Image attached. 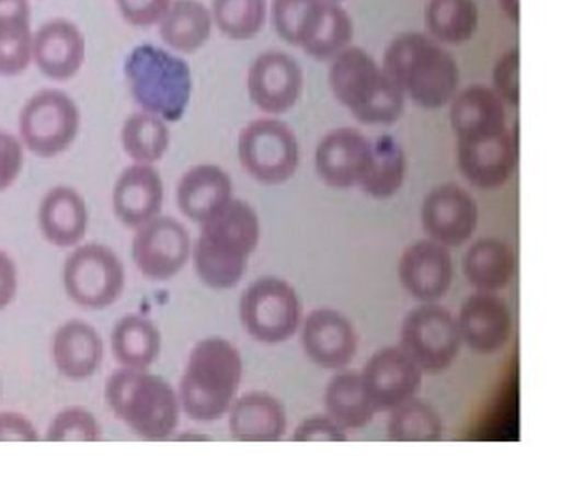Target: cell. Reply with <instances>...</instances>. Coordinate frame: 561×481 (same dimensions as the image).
Wrapping results in <instances>:
<instances>
[{"label": "cell", "instance_id": "obj_1", "mask_svg": "<svg viewBox=\"0 0 561 481\" xmlns=\"http://www.w3.org/2000/svg\"><path fill=\"white\" fill-rule=\"evenodd\" d=\"M261 221L245 201H230L221 213L201 225L193 261L198 279L210 289H234L259 245Z\"/></svg>", "mask_w": 561, "mask_h": 481}, {"label": "cell", "instance_id": "obj_2", "mask_svg": "<svg viewBox=\"0 0 561 481\" xmlns=\"http://www.w3.org/2000/svg\"><path fill=\"white\" fill-rule=\"evenodd\" d=\"M243 362L224 337H206L192 348L180 380V409L198 424H211L229 412L242 385Z\"/></svg>", "mask_w": 561, "mask_h": 481}, {"label": "cell", "instance_id": "obj_3", "mask_svg": "<svg viewBox=\"0 0 561 481\" xmlns=\"http://www.w3.org/2000/svg\"><path fill=\"white\" fill-rule=\"evenodd\" d=\"M382 70L421 110H442L459 89L455 58L425 34L393 39L383 53Z\"/></svg>", "mask_w": 561, "mask_h": 481}, {"label": "cell", "instance_id": "obj_4", "mask_svg": "<svg viewBox=\"0 0 561 481\" xmlns=\"http://www.w3.org/2000/svg\"><path fill=\"white\" fill-rule=\"evenodd\" d=\"M103 396L116 420L145 440H167L179 427V393L148 369H116L108 375Z\"/></svg>", "mask_w": 561, "mask_h": 481}, {"label": "cell", "instance_id": "obj_5", "mask_svg": "<svg viewBox=\"0 0 561 481\" xmlns=\"http://www.w3.org/2000/svg\"><path fill=\"white\" fill-rule=\"evenodd\" d=\"M330 87L352 116L367 126L396 124L404 113V94L359 47H346L332 60Z\"/></svg>", "mask_w": 561, "mask_h": 481}, {"label": "cell", "instance_id": "obj_6", "mask_svg": "<svg viewBox=\"0 0 561 481\" xmlns=\"http://www.w3.org/2000/svg\"><path fill=\"white\" fill-rule=\"evenodd\" d=\"M129 92L140 110L179 123L192 102L193 79L190 66L158 45L140 44L124 62Z\"/></svg>", "mask_w": 561, "mask_h": 481}, {"label": "cell", "instance_id": "obj_7", "mask_svg": "<svg viewBox=\"0 0 561 481\" xmlns=\"http://www.w3.org/2000/svg\"><path fill=\"white\" fill-rule=\"evenodd\" d=\"M81 128L76 100L57 89L38 90L20 113V139L31 154L51 160L65 154Z\"/></svg>", "mask_w": 561, "mask_h": 481}, {"label": "cell", "instance_id": "obj_8", "mask_svg": "<svg viewBox=\"0 0 561 481\" xmlns=\"http://www.w3.org/2000/svg\"><path fill=\"white\" fill-rule=\"evenodd\" d=\"M66 296L84 309H105L121 298L126 270L115 251L103 244L76 245L62 268Z\"/></svg>", "mask_w": 561, "mask_h": 481}, {"label": "cell", "instance_id": "obj_9", "mask_svg": "<svg viewBox=\"0 0 561 481\" xmlns=\"http://www.w3.org/2000/svg\"><path fill=\"white\" fill-rule=\"evenodd\" d=\"M240 321L245 332L259 343H285L300 328V298L287 282L277 277H261L243 290Z\"/></svg>", "mask_w": 561, "mask_h": 481}, {"label": "cell", "instance_id": "obj_10", "mask_svg": "<svg viewBox=\"0 0 561 481\" xmlns=\"http://www.w3.org/2000/svg\"><path fill=\"white\" fill-rule=\"evenodd\" d=\"M238 158L256 182L277 186L293 179L300 165V145L287 124L259 118L238 137Z\"/></svg>", "mask_w": 561, "mask_h": 481}, {"label": "cell", "instance_id": "obj_11", "mask_svg": "<svg viewBox=\"0 0 561 481\" xmlns=\"http://www.w3.org/2000/svg\"><path fill=\"white\" fill-rule=\"evenodd\" d=\"M460 343L457 319L434 302L412 309L402 321L401 348L421 371H446L457 358Z\"/></svg>", "mask_w": 561, "mask_h": 481}, {"label": "cell", "instance_id": "obj_12", "mask_svg": "<svg viewBox=\"0 0 561 481\" xmlns=\"http://www.w3.org/2000/svg\"><path fill=\"white\" fill-rule=\"evenodd\" d=\"M192 255V237L179 219L158 216L137 227L131 240V259L150 282L176 276Z\"/></svg>", "mask_w": 561, "mask_h": 481}, {"label": "cell", "instance_id": "obj_13", "mask_svg": "<svg viewBox=\"0 0 561 481\" xmlns=\"http://www.w3.org/2000/svg\"><path fill=\"white\" fill-rule=\"evenodd\" d=\"M365 396L373 411L389 412L414 398L423 382L420 367L401 347L378 351L362 373Z\"/></svg>", "mask_w": 561, "mask_h": 481}, {"label": "cell", "instance_id": "obj_14", "mask_svg": "<svg viewBox=\"0 0 561 481\" xmlns=\"http://www.w3.org/2000/svg\"><path fill=\"white\" fill-rule=\"evenodd\" d=\"M251 102L270 115H283L298 103L304 90V71L287 53H264L249 68Z\"/></svg>", "mask_w": 561, "mask_h": 481}, {"label": "cell", "instance_id": "obj_15", "mask_svg": "<svg viewBox=\"0 0 561 481\" xmlns=\"http://www.w3.org/2000/svg\"><path fill=\"white\" fill-rule=\"evenodd\" d=\"M479 208L470 193L455 184L434 187L421 206V224L434 242L457 248L472 237Z\"/></svg>", "mask_w": 561, "mask_h": 481}, {"label": "cell", "instance_id": "obj_16", "mask_svg": "<svg viewBox=\"0 0 561 481\" xmlns=\"http://www.w3.org/2000/svg\"><path fill=\"white\" fill-rule=\"evenodd\" d=\"M373 142L354 128L333 129L319 142L314 168L324 184L337 190L359 186L369 171Z\"/></svg>", "mask_w": 561, "mask_h": 481}, {"label": "cell", "instance_id": "obj_17", "mask_svg": "<svg viewBox=\"0 0 561 481\" xmlns=\"http://www.w3.org/2000/svg\"><path fill=\"white\" fill-rule=\"evenodd\" d=\"M87 58V39L73 21L57 18L34 33L33 62L51 81H70Z\"/></svg>", "mask_w": 561, "mask_h": 481}, {"label": "cell", "instance_id": "obj_18", "mask_svg": "<svg viewBox=\"0 0 561 481\" xmlns=\"http://www.w3.org/2000/svg\"><path fill=\"white\" fill-rule=\"evenodd\" d=\"M402 289L420 302H436L454 282V261L446 245L421 240L402 253L399 263Z\"/></svg>", "mask_w": 561, "mask_h": 481}, {"label": "cell", "instance_id": "obj_19", "mask_svg": "<svg viewBox=\"0 0 561 481\" xmlns=\"http://www.w3.org/2000/svg\"><path fill=\"white\" fill-rule=\"evenodd\" d=\"M301 345L307 358L317 366L337 371L345 369L356 356V330L345 314L333 309H317L304 322Z\"/></svg>", "mask_w": 561, "mask_h": 481}, {"label": "cell", "instance_id": "obj_20", "mask_svg": "<svg viewBox=\"0 0 561 481\" xmlns=\"http://www.w3.org/2000/svg\"><path fill=\"white\" fill-rule=\"evenodd\" d=\"M457 324L460 340L478 354L502 351L513 334V314L507 304L492 293L481 290L460 306Z\"/></svg>", "mask_w": 561, "mask_h": 481}, {"label": "cell", "instance_id": "obj_21", "mask_svg": "<svg viewBox=\"0 0 561 481\" xmlns=\"http://www.w3.org/2000/svg\"><path fill=\"white\" fill-rule=\"evenodd\" d=\"M165 201L161 174L153 165L134 163L122 171L113 187V210L124 227L137 229L158 218Z\"/></svg>", "mask_w": 561, "mask_h": 481}, {"label": "cell", "instance_id": "obj_22", "mask_svg": "<svg viewBox=\"0 0 561 481\" xmlns=\"http://www.w3.org/2000/svg\"><path fill=\"white\" fill-rule=\"evenodd\" d=\"M518 163V139L510 128L492 139L459 142V169L472 186L494 190L504 186Z\"/></svg>", "mask_w": 561, "mask_h": 481}, {"label": "cell", "instance_id": "obj_23", "mask_svg": "<svg viewBox=\"0 0 561 481\" xmlns=\"http://www.w3.org/2000/svg\"><path fill=\"white\" fill-rule=\"evenodd\" d=\"M89 206L70 186L51 187L38 206V227L47 244L76 248L89 231Z\"/></svg>", "mask_w": 561, "mask_h": 481}, {"label": "cell", "instance_id": "obj_24", "mask_svg": "<svg viewBox=\"0 0 561 481\" xmlns=\"http://www.w3.org/2000/svg\"><path fill=\"white\" fill-rule=\"evenodd\" d=\"M51 356L60 377L73 382L90 379L105 356L102 335L89 322H65L53 335Z\"/></svg>", "mask_w": 561, "mask_h": 481}, {"label": "cell", "instance_id": "obj_25", "mask_svg": "<svg viewBox=\"0 0 561 481\" xmlns=\"http://www.w3.org/2000/svg\"><path fill=\"white\" fill-rule=\"evenodd\" d=\"M449 123L459 142L492 139L507 128L504 100L489 87H468L451 103Z\"/></svg>", "mask_w": 561, "mask_h": 481}, {"label": "cell", "instance_id": "obj_26", "mask_svg": "<svg viewBox=\"0 0 561 481\" xmlns=\"http://www.w3.org/2000/svg\"><path fill=\"white\" fill-rule=\"evenodd\" d=\"M232 201V182L224 169L201 163L190 169L176 186V205L185 218L206 224Z\"/></svg>", "mask_w": 561, "mask_h": 481}, {"label": "cell", "instance_id": "obj_27", "mask_svg": "<svg viewBox=\"0 0 561 481\" xmlns=\"http://www.w3.org/2000/svg\"><path fill=\"white\" fill-rule=\"evenodd\" d=\"M229 430L242 443H277L287 433V412L270 393H245L229 409Z\"/></svg>", "mask_w": 561, "mask_h": 481}, {"label": "cell", "instance_id": "obj_28", "mask_svg": "<svg viewBox=\"0 0 561 481\" xmlns=\"http://www.w3.org/2000/svg\"><path fill=\"white\" fill-rule=\"evenodd\" d=\"M31 0H0V78H18L33 65Z\"/></svg>", "mask_w": 561, "mask_h": 481}, {"label": "cell", "instance_id": "obj_29", "mask_svg": "<svg viewBox=\"0 0 561 481\" xmlns=\"http://www.w3.org/2000/svg\"><path fill=\"white\" fill-rule=\"evenodd\" d=\"M462 270L468 282L481 293H496L510 285L517 272V257L510 244L496 238H483L466 251Z\"/></svg>", "mask_w": 561, "mask_h": 481}, {"label": "cell", "instance_id": "obj_30", "mask_svg": "<svg viewBox=\"0 0 561 481\" xmlns=\"http://www.w3.org/2000/svg\"><path fill=\"white\" fill-rule=\"evenodd\" d=\"M214 18L201 0H173L160 21V38L182 55L198 51L210 39Z\"/></svg>", "mask_w": 561, "mask_h": 481}, {"label": "cell", "instance_id": "obj_31", "mask_svg": "<svg viewBox=\"0 0 561 481\" xmlns=\"http://www.w3.org/2000/svg\"><path fill=\"white\" fill-rule=\"evenodd\" d=\"M113 356L122 367L148 369L161 353V332L147 317L124 314L111 334Z\"/></svg>", "mask_w": 561, "mask_h": 481}, {"label": "cell", "instance_id": "obj_32", "mask_svg": "<svg viewBox=\"0 0 561 481\" xmlns=\"http://www.w3.org/2000/svg\"><path fill=\"white\" fill-rule=\"evenodd\" d=\"M325 412L345 430H362L369 424L375 411L365 396L362 373L341 371L324 393Z\"/></svg>", "mask_w": 561, "mask_h": 481}, {"label": "cell", "instance_id": "obj_33", "mask_svg": "<svg viewBox=\"0 0 561 481\" xmlns=\"http://www.w3.org/2000/svg\"><path fill=\"white\" fill-rule=\"evenodd\" d=\"M121 142L124 152L134 163L153 165L167 154L171 131L163 118L140 111L129 115L122 124Z\"/></svg>", "mask_w": 561, "mask_h": 481}, {"label": "cell", "instance_id": "obj_34", "mask_svg": "<svg viewBox=\"0 0 561 481\" xmlns=\"http://www.w3.org/2000/svg\"><path fill=\"white\" fill-rule=\"evenodd\" d=\"M352 34L354 26L348 13L335 2L324 0L300 47L317 60H333L351 45Z\"/></svg>", "mask_w": 561, "mask_h": 481}, {"label": "cell", "instance_id": "obj_35", "mask_svg": "<svg viewBox=\"0 0 561 481\" xmlns=\"http://www.w3.org/2000/svg\"><path fill=\"white\" fill-rule=\"evenodd\" d=\"M407 179V156L401 145L382 135L373 142V158L369 171L362 180L359 187L373 199H389L393 197Z\"/></svg>", "mask_w": 561, "mask_h": 481}, {"label": "cell", "instance_id": "obj_36", "mask_svg": "<svg viewBox=\"0 0 561 481\" xmlns=\"http://www.w3.org/2000/svg\"><path fill=\"white\" fill-rule=\"evenodd\" d=\"M425 21L428 33L442 44H465L478 31V4L476 0H428Z\"/></svg>", "mask_w": 561, "mask_h": 481}, {"label": "cell", "instance_id": "obj_37", "mask_svg": "<svg viewBox=\"0 0 561 481\" xmlns=\"http://www.w3.org/2000/svg\"><path fill=\"white\" fill-rule=\"evenodd\" d=\"M388 438L396 443H434L440 440L442 417L438 411L421 399H409L389 411Z\"/></svg>", "mask_w": 561, "mask_h": 481}, {"label": "cell", "instance_id": "obj_38", "mask_svg": "<svg viewBox=\"0 0 561 481\" xmlns=\"http://www.w3.org/2000/svg\"><path fill=\"white\" fill-rule=\"evenodd\" d=\"M268 15L266 0H214L211 18L230 39L245 42L261 33Z\"/></svg>", "mask_w": 561, "mask_h": 481}, {"label": "cell", "instance_id": "obj_39", "mask_svg": "<svg viewBox=\"0 0 561 481\" xmlns=\"http://www.w3.org/2000/svg\"><path fill=\"white\" fill-rule=\"evenodd\" d=\"M47 443H102V425L83 406H68L53 416L45 431Z\"/></svg>", "mask_w": 561, "mask_h": 481}, {"label": "cell", "instance_id": "obj_40", "mask_svg": "<svg viewBox=\"0 0 561 481\" xmlns=\"http://www.w3.org/2000/svg\"><path fill=\"white\" fill-rule=\"evenodd\" d=\"M324 0H274L275 31L287 44L300 47Z\"/></svg>", "mask_w": 561, "mask_h": 481}, {"label": "cell", "instance_id": "obj_41", "mask_svg": "<svg viewBox=\"0 0 561 481\" xmlns=\"http://www.w3.org/2000/svg\"><path fill=\"white\" fill-rule=\"evenodd\" d=\"M520 51L518 47L505 53L504 57L497 60L494 70H492V83L494 92L510 103L511 107H518L520 103Z\"/></svg>", "mask_w": 561, "mask_h": 481}, {"label": "cell", "instance_id": "obj_42", "mask_svg": "<svg viewBox=\"0 0 561 481\" xmlns=\"http://www.w3.org/2000/svg\"><path fill=\"white\" fill-rule=\"evenodd\" d=\"M25 150L18 135L0 131V193L10 190L20 179L25 165Z\"/></svg>", "mask_w": 561, "mask_h": 481}, {"label": "cell", "instance_id": "obj_43", "mask_svg": "<svg viewBox=\"0 0 561 481\" xmlns=\"http://www.w3.org/2000/svg\"><path fill=\"white\" fill-rule=\"evenodd\" d=\"M294 443H345L346 430L330 414H317L301 422L294 431Z\"/></svg>", "mask_w": 561, "mask_h": 481}, {"label": "cell", "instance_id": "obj_44", "mask_svg": "<svg viewBox=\"0 0 561 481\" xmlns=\"http://www.w3.org/2000/svg\"><path fill=\"white\" fill-rule=\"evenodd\" d=\"M173 0H116L122 18L131 26L160 25Z\"/></svg>", "mask_w": 561, "mask_h": 481}, {"label": "cell", "instance_id": "obj_45", "mask_svg": "<svg viewBox=\"0 0 561 481\" xmlns=\"http://www.w3.org/2000/svg\"><path fill=\"white\" fill-rule=\"evenodd\" d=\"M39 433L33 420L23 412H0V443H38Z\"/></svg>", "mask_w": 561, "mask_h": 481}, {"label": "cell", "instance_id": "obj_46", "mask_svg": "<svg viewBox=\"0 0 561 481\" xmlns=\"http://www.w3.org/2000/svg\"><path fill=\"white\" fill-rule=\"evenodd\" d=\"M20 289V270L10 253L0 250V311L10 306Z\"/></svg>", "mask_w": 561, "mask_h": 481}, {"label": "cell", "instance_id": "obj_47", "mask_svg": "<svg viewBox=\"0 0 561 481\" xmlns=\"http://www.w3.org/2000/svg\"><path fill=\"white\" fill-rule=\"evenodd\" d=\"M500 7L510 20L518 23V20H520V0H500Z\"/></svg>", "mask_w": 561, "mask_h": 481}, {"label": "cell", "instance_id": "obj_48", "mask_svg": "<svg viewBox=\"0 0 561 481\" xmlns=\"http://www.w3.org/2000/svg\"><path fill=\"white\" fill-rule=\"evenodd\" d=\"M0 396H2V382H0Z\"/></svg>", "mask_w": 561, "mask_h": 481}, {"label": "cell", "instance_id": "obj_49", "mask_svg": "<svg viewBox=\"0 0 561 481\" xmlns=\"http://www.w3.org/2000/svg\"><path fill=\"white\" fill-rule=\"evenodd\" d=\"M330 2H337V0H330Z\"/></svg>", "mask_w": 561, "mask_h": 481}]
</instances>
